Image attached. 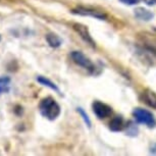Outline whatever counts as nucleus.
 Listing matches in <instances>:
<instances>
[{
    "instance_id": "3",
    "label": "nucleus",
    "mask_w": 156,
    "mask_h": 156,
    "mask_svg": "<svg viewBox=\"0 0 156 156\" xmlns=\"http://www.w3.org/2000/svg\"><path fill=\"white\" fill-rule=\"evenodd\" d=\"M133 115L138 122L145 125L148 128H154L156 126L155 117L149 110L143 109V108H136L133 111Z\"/></svg>"
},
{
    "instance_id": "14",
    "label": "nucleus",
    "mask_w": 156,
    "mask_h": 156,
    "mask_svg": "<svg viewBox=\"0 0 156 156\" xmlns=\"http://www.w3.org/2000/svg\"><path fill=\"white\" fill-rule=\"evenodd\" d=\"M76 111L79 112V114L82 116V119H83L84 122L86 123V126L88 128H91V126H92V123H91V120L89 119V116H88V114L86 113V111H85L82 107H78L76 108Z\"/></svg>"
},
{
    "instance_id": "2",
    "label": "nucleus",
    "mask_w": 156,
    "mask_h": 156,
    "mask_svg": "<svg viewBox=\"0 0 156 156\" xmlns=\"http://www.w3.org/2000/svg\"><path fill=\"white\" fill-rule=\"evenodd\" d=\"M70 57H72L73 61L76 66L83 67L84 69L88 70L90 73H95L96 66L92 61L90 60V58H88L83 52L81 51H73L70 53Z\"/></svg>"
},
{
    "instance_id": "4",
    "label": "nucleus",
    "mask_w": 156,
    "mask_h": 156,
    "mask_svg": "<svg viewBox=\"0 0 156 156\" xmlns=\"http://www.w3.org/2000/svg\"><path fill=\"white\" fill-rule=\"evenodd\" d=\"M73 14L83 16H92L98 20H106V14L101 10H98L93 7H86V6H78L76 8H73L72 10Z\"/></svg>"
},
{
    "instance_id": "12",
    "label": "nucleus",
    "mask_w": 156,
    "mask_h": 156,
    "mask_svg": "<svg viewBox=\"0 0 156 156\" xmlns=\"http://www.w3.org/2000/svg\"><path fill=\"white\" fill-rule=\"evenodd\" d=\"M143 99L145 103L153 108H156V94L151 90H146L143 93Z\"/></svg>"
},
{
    "instance_id": "7",
    "label": "nucleus",
    "mask_w": 156,
    "mask_h": 156,
    "mask_svg": "<svg viewBox=\"0 0 156 156\" xmlns=\"http://www.w3.org/2000/svg\"><path fill=\"white\" fill-rule=\"evenodd\" d=\"M73 30L79 34V36H80L87 44H89V45H91L92 47H95V41L93 40L92 36H91L90 32L88 30V27L82 25V23H73Z\"/></svg>"
},
{
    "instance_id": "8",
    "label": "nucleus",
    "mask_w": 156,
    "mask_h": 156,
    "mask_svg": "<svg viewBox=\"0 0 156 156\" xmlns=\"http://www.w3.org/2000/svg\"><path fill=\"white\" fill-rule=\"evenodd\" d=\"M36 80H37V82H38V83H39V84L43 85V86H45V87L50 88V89H51V90L55 91V92L58 93V94H61L60 89L56 86V84H54L53 82H52L51 80H49L48 78H46V76H38Z\"/></svg>"
},
{
    "instance_id": "6",
    "label": "nucleus",
    "mask_w": 156,
    "mask_h": 156,
    "mask_svg": "<svg viewBox=\"0 0 156 156\" xmlns=\"http://www.w3.org/2000/svg\"><path fill=\"white\" fill-rule=\"evenodd\" d=\"M138 36H139V41L143 47L156 54V35L144 32V33H140Z\"/></svg>"
},
{
    "instance_id": "13",
    "label": "nucleus",
    "mask_w": 156,
    "mask_h": 156,
    "mask_svg": "<svg viewBox=\"0 0 156 156\" xmlns=\"http://www.w3.org/2000/svg\"><path fill=\"white\" fill-rule=\"evenodd\" d=\"M11 79L7 76H0V94L8 93L10 89Z\"/></svg>"
},
{
    "instance_id": "9",
    "label": "nucleus",
    "mask_w": 156,
    "mask_h": 156,
    "mask_svg": "<svg viewBox=\"0 0 156 156\" xmlns=\"http://www.w3.org/2000/svg\"><path fill=\"white\" fill-rule=\"evenodd\" d=\"M46 41L48 43V45L52 48H58V47L61 46L62 44V40L60 39V37L58 35L54 34V33H49L46 35Z\"/></svg>"
},
{
    "instance_id": "16",
    "label": "nucleus",
    "mask_w": 156,
    "mask_h": 156,
    "mask_svg": "<svg viewBox=\"0 0 156 156\" xmlns=\"http://www.w3.org/2000/svg\"><path fill=\"white\" fill-rule=\"evenodd\" d=\"M145 1H146L148 4H150V5H151V4H155V3H156V0H145Z\"/></svg>"
},
{
    "instance_id": "1",
    "label": "nucleus",
    "mask_w": 156,
    "mask_h": 156,
    "mask_svg": "<svg viewBox=\"0 0 156 156\" xmlns=\"http://www.w3.org/2000/svg\"><path fill=\"white\" fill-rule=\"evenodd\" d=\"M39 111L41 115L48 120H55L60 115L61 109L59 104L52 97L43 98L39 103Z\"/></svg>"
},
{
    "instance_id": "10",
    "label": "nucleus",
    "mask_w": 156,
    "mask_h": 156,
    "mask_svg": "<svg viewBox=\"0 0 156 156\" xmlns=\"http://www.w3.org/2000/svg\"><path fill=\"white\" fill-rule=\"evenodd\" d=\"M135 16H136L137 19H139L141 20H146V22L153 19V13L144 7H138L135 10Z\"/></svg>"
},
{
    "instance_id": "17",
    "label": "nucleus",
    "mask_w": 156,
    "mask_h": 156,
    "mask_svg": "<svg viewBox=\"0 0 156 156\" xmlns=\"http://www.w3.org/2000/svg\"><path fill=\"white\" fill-rule=\"evenodd\" d=\"M0 41H1V36H0Z\"/></svg>"
},
{
    "instance_id": "15",
    "label": "nucleus",
    "mask_w": 156,
    "mask_h": 156,
    "mask_svg": "<svg viewBox=\"0 0 156 156\" xmlns=\"http://www.w3.org/2000/svg\"><path fill=\"white\" fill-rule=\"evenodd\" d=\"M120 1H122V3L128 4V5H134V4L138 3L140 0H120Z\"/></svg>"
},
{
    "instance_id": "5",
    "label": "nucleus",
    "mask_w": 156,
    "mask_h": 156,
    "mask_svg": "<svg viewBox=\"0 0 156 156\" xmlns=\"http://www.w3.org/2000/svg\"><path fill=\"white\" fill-rule=\"evenodd\" d=\"M92 108L94 114L99 119L109 117L111 115V113H112V108L109 105H107L106 103H103L101 101H94L92 104Z\"/></svg>"
},
{
    "instance_id": "11",
    "label": "nucleus",
    "mask_w": 156,
    "mask_h": 156,
    "mask_svg": "<svg viewBox=\"0 0 156 156\" xmlns=\"http://www.w3.org/2000/svg\"><path fill=\"white\" fill-rule=\"evenodd\" d=\"M125 128V122L122 116H115L109 122V129L113 132H119Z\"/></svg>"
}]
</instances>
